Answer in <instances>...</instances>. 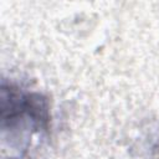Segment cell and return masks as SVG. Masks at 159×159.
<instances>
[{"label": "cell", "mask_w": 159, "mask_h": 159, "mask_svg": "<svg viewBox=\"0 0 159 159\" xmlns=\"http://www.w3.org/2000/svg\"><path fill=\"white\" fill-rule=\"evenodd\" d=\"M2 142L9 139L10 157L20 159L29 148V138L50 130V106L39 92H30L2 81L0 94Z\"/></svg>", "instance_id": "6da1fadb"}]
</instances>
